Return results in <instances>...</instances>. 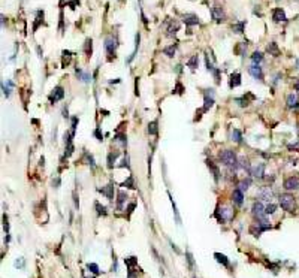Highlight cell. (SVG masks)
<instances>
[{
    "label": "cell",
    "instance_id": "1",
    "mask_svg": "<svg viewBox=\"0 0 299 278\" xmlns=\"http://www.w3.org/2000/svg\"><path fill=\"white\" fill-rule=\"evenodd\" d=\"M218 157H220V160H221V163H223L224 166H227V168H231V169H238L239 163H238V157H236V154H235V151H232V149H223L220 154H218Z\"/></svg>",
    "mask_w": 299,
    "mask_h": 278
},
{
    "label": "cell",
    "instance_id": "2",
    "mask_svg": "<svg viewBox=\"0 0 299 278\" xmlns=\"http://www.w3.org/2000/svg\"><path fill=\"white\" fill-rule=\"evenodd\" d=\"M280 205H281V208H283L284 211L292 212V211L295 210V206H296V204H295V197H293L292 195L284 193V195L280 196Z\"/></svg>",
    "mask_w": 299,
    "mask_h": 278
},
{
    "label": "cell",
    "instance_id": "3",
    "mask_svg": "<svg viewBox=\"0 0 299 278\" xmlns=\"http://www.w3.org/2000/svg\"><path fill=\"white\" fill-rule=\"evenodd\" d=\"M215 215H217L220 223H224V221H227V220H231L232 218V210L231 208H227V206H221V208H218L217 210Z\"/></svg>",
    "mask_w": 299,
    "mask_h": 278
},
{
    "label": "cell",
    "instance_id": "4",
    "mask_svg": "<svg viewBox=\"0 0 299 278\" xmlns=\"http://www.w3.org/2000/svg\"><path fill=\"white\" fill-rule=\"evenodd\" d=\"M284 189L286 190H298L299 189V179L296 176H289L284 179Z\"/></svg>",
    "mask_w": 299,
    "mask_h": 278
},
{
    "label": "cell",
    "instance_id": "5",
    "mask_svg": "<svg viewBox=\"0 0 299 278\" xmlns=\"http://www.w3.org/2000/svg\"><path fill=\"white\" fill-rule=\"evenodd\" d=\"M115 48H117V38L114 36H108L105 39V49L108 54H114L115 53Z\"/></svg>",
    "mask_w": 299,
    "mask_h": 278
},
{
    "label": "cell",
    "instance_id": "6",
    "mask_svg": "<svg viewBox=\"0 0 299 278\" xmlns=\"http://www.w3.org/2000/svg\"><path fill=\"white\" fill-rule=\"evenodd\" d=\"M211 15H212V18L217 21V23H221V21H224V18H226V14H224V11L221 6L212 8V9H211Z\"/></svg>",
    "mask_w": 299,
    "mask_h": 278
},
{
    "label": "cell",
    "instance_id": "7",
    "mask_svg": "<svg viewBox=\"0 0 299 278\" xmlns=\"http://www.w3.org/2000/svg\"><path fill=\"white\" fill-rule=\"evenodd\" d=\"M251 211H253V215H254L256 218L265 217V206H263L262 202H254V204H253Z\"/></svg>",
    "mask_w": 299,
    "mask_h": 278
},
{
    "label": "cell",
    "instance_id": "8",
    "mask_svg": "<svg viewBox=\"0 0 299 278\" xmlns=\"http://www.w3.org/2000/svg\"><path fill=\"white\" fill-rule=\"evenodd\" d=\"M248 72H250V75H251L253 78H256L259 81L263 79V72H262V68H260L259 64H251V66L248 68Z\"/></svg>",
    "mask_w": 299,
    "mask_h": 278
},
{
    "label": "cell",
    "instance_id": "9",
    "mask_svg": "<svg viewBox=\"0 0 299 278\" xmlns=\"http://www.w3.org/2000/svg\"><path fill=\"white\" fill-rule=\"evenodd\" d=\"M64 97V90H63V87H55L54 90H53V93H51V96H49V100L54 103V102H57V100H61Z\"/></svg>",
    "mask_w": 299,
    "mask_h": 278
},
{
    "label": "cell",
    "instance_id": "10",
    "mask_svg": "<svg viewBox=\"0 0 299 278\" xmlns=\"http://www.w3.org/2000/svg\"><path fill=\"white\" fill-rule=\"evenodd\" d=\"M250 175L256 176V178H262V176L265 175V164H263V163H259L256 166H253L251 169H250Z\"/></svg>",
    "mask_w": 299,
    "mask_h": 278
},
{
    "label": "cell",
    "instance_id": "11",
    "mask_svg": "<svg viewBox=\"0 0 299 278\" xmlns=\"http://www.w3.org/2000/svg\"><path fill=\"white\" fill-rule=\"evenodd\" d=\"M272 20L275 23H284L287 18H286V12L281 9V8H275L274 12H272Z\"/></svg>",
    "mask_w": 299,
    "mask_h": 278
},
{
    "label": "cell",
    "instance_id": "12",
    "mask_svg": "<svg viewBox=\"0 0 299 278\" xmlns=\"http://www.w3.org/2000/svg\"><path fill=\"white\" fill-rule=\"evenodd\" d=\"M232 200H233V204L235 205L241 206L242 202H244V191H241L239 189H235L233 193H232Z\"/></svg>",
    "mask_w": 299,
    "mask_h": 278
},
{
    "label": "cell",
    "instance_id": "13",
    "mask_svg": "<svg viewBox=\"0 0 299 278\" xmlns=\"http://www.w3.org/2000/svg\"><path fill=\"white\" fill-rule=\"evenodd\" d=\"M210 93H206L205 94V99H204V102H205V105H204V112L205 111H208V109L214 105V90H208Z\"/></svg>",
    "mask_w": 299,
    "mask_h": 278
},
{
    "label": "cell",
    "instance_id": "14",
    "mask_svg": "<svg viewBox=\"0 0 299 278\" xmlns=\"http://www.w3.org/2000/svg\"><path fill=\"white\" fill-rule=\"evenodd\" d=\"M257 195H259V199H262V200H271L272 199V190L269 187H263Z\"/></svg>",
    "mask_w": 299,
    "mask_h": 278
},
{
    "label": "cell",
    "instance_id": "15",
    "mask_svg": "<svg viewBox=\"0 0 299 278\" xmlns=\"http://www.w3.org/2000/svg\"><path fill=\"white\" fill-rule=\"evenodd\" d=\"M99 191H100L102 195H105L109 200H112V199H114V193H112V191H114V185H112V184H108V185L102 187Z\"/></svg>",
    "mask_w": 299,
    "mask_h": 278
},
{
    "label": "cell",
    "instance_id": "16",
    "mask_svg": "<svg viewBox=\"0 0 299 278\" xmlns=\"http://www.w3.org/2000/svg\"><path fill=\"white\" fill-rule=\"evenodd\" d=\"M183 21L187 24V26H195V24H197L199 23V20H197V17L196 15H193V14H185V15H183Z\"/></svg>",
    "mask_w": 299,
    "mask_h": 278
},
{
    "label": "cell",
    "instance_id": "17",
    "mask_svg": "<svg viewBox=\"0 0 299 278\" xmlns=\"http://www.w3.org/2000/svg\"><path fill=\"white\" fill-rule=\"evenodd\" d=\"M229 85H231V88H235V87H238V85H241V75H239L238 72H235V73L231 75Z\"/></svg>",
    "mask_w": 299,
    "mask_h": 278
},
{
    "label": "cell",
    "instance_id": "18",
    "mask_svg": "<svg viewBox=\"0 0 299 278\" xmlns=\"http://www.w3.org/2000/svg\"><path fill=\"white\" fill-rule=\"evenodd\" d=\"M287 106L292 109V108H298V96L290 93L287 96Z\"/></svg>",
    "mask_w": 299,
    "mask_h": 278
},
{
    "label": "cell",
    "instance_id": "19",
    "mask_svg": "<svg viewBox=\"0 0 299 278\" xmlns=\"http://www.w3.org/2000/svg\"><path fill=\"white\" fill-rule=\"evenodd\" d=\"M76 75H78V78H79L82 82H90V81H91V76H90V73L84 72V70H81V69H76Z\"/></svg>",
    "mask_w": 299,
    "mask_h": 278
},
{
    "label": "cell",
    "instance_id": "20",
    "mask_svg": "<svg viewBox=\"0 0 299 278\" xmlns=\"http://www.w3.org/2000/svg\"><path fill=\"white\" fill-rule=\"evenodd\" d=\"M206 166L210 168L211 170H212V174H214V178H215V181H218V178H220V170H218V168L214 164V163L211 162V160H206Z\"/></svg>",
    "mask_w": 299,
    "mask_h": 278
},
{
    "label": "cell",
    "instance_id": "21",
    "mask_svg": "<svg viewBox=\"0 0 299 278\" xmlns=\"http://www.w3.org/2000/svg\"><path fill=\"white\" fill-rule=\"evenodd\" d=\"M250 184H251V179H250V178H244V179L238 184V189L241 191H247L248 187H250Z\"/></svg>",
    "mask_w": 299,
    "mask_h": 278
},
{
    "label": "cell",
    "instance_id": "22",
    "mask_svg": "<svg viewBox=\"0 0 299 278\" xmlns=\"http://www.w3.org/2000/svg\"><path fill=\"white\" fill-rule=\"evenodd\" d=\"M61 55H63V66H68L69 63H70V58H72V53L70 51H68V49H64L63 53H61Z\"/></svg>",
    "mask_w": 299,
    "mask_h": 278
},
{
    "label": "cell",
    "instance_id": "23",
    "mask_svg": "<svg viewBox=\"0 0 299 278\" xmlns=\"http://www.w3.org/2000/svg\"><path fill=\"white\" fill-rule=\"evenodd\" d=\"M244 27H245V21H239V23L232 26V30H233L235 33H242V32H244Z\"/></svg>",
    "mask_w": 299,
    "mask_h": 278
},
{
    "label": "cell",
    "instance_id": "24",
    "mask_svg": "<svg viewBox=\"0 0 299 278\" xmlns=\"http://www.w3.org/2000/svg\"><path fill=\"white\" fill-rule=\"evenodd\" d=\"M214 257L217 259L218 263H223L224 266H229V260H227V257L224 256V254H220V253H215L214 254Z\"/></svg>",
    "mask_w": 299,
    "mask_h": 278
},
{
    "label": "cell",
    "instance_id": "25",
    "mask_svg": "<svg viewBox=\"0 0 299 278\" xmlns=\"http://www.w3.org/2000/svg\"><path fill=\"white\" fill-rule=\"evenodd\" d=\"M126 199H127V195H126V193H124L123 190L118 191V200H117V204H118V208H120V210H121L123 204L126 202Z\"/></svg>",
    "mask_w": 299,
    "mask_h": 278
},
{
    "label": "cell",
    "instance_id": "26",
    "mask_svg": "<svg viewBox=\"0 0 299 278\" xmlns=\"http://www.w3.org/2000/svg\"><path fill=\"white\" fill-rule=\"evenodd\" d=\"M232 141H235V142H238V144L242 141L241 132H239L238 129H233V130H232Z\"/></svg>",
    "mask_w": 299,
    "mask_h": 278
},
{
    "label": "cell",
    "instance_id": "27",
    "mask_svg": "<svg viewBox=\"0 0 299 278\" xmlns=\"http://www.w3.org/2000/svg\"><path fill=\"white\" fill-rule=\"evenodd\" d=\"M266 49H268V53H272L274 55H278L280 54V51H278V48H277V43H275V42H271V43L268 45Z\"/></svg>",
    "mask_w": 299,
    "mask_h": 278
},
{
    "label": "cell",
    "instance_id": "28",
    "mask_svg": "<svg viewBox=\"0 0 299 278\" xmlns=\"http://www.w3.org/2000/svg\"><path fill=\"white\" fill-rule=\"evenodd\" d=\"M197 63H199V58H197V55H193L190 60L187 61V66L190 69H196L197 68Z\"/></svg>",
    "mask_w": 299,
    "mask_h": 278
},
{
    "label": "cell",
    "instance_id": "29",
    "mask_svg": "<svg viewBox=\"0 0 299 278\" xmlns=\"http://www.w3.org/2000/svg\"><path fill=\"white\" fill-rule=\"evenodd\" d=\"M251 60H253V64H259L260 61L263 60V55L260 54V53H253V55H251Z\"/></svg>",
    "mask_w": 299,
    "mask_h": 278
},
{
    "label": "cell",
    "instance_id": "30",
    "mask_svg": "<svg viewBox=\"0 0 299 278\" xmlns=\"http://www.w3.org/2000/svg\"><path fill=\"white\" fill-rule=\"evenodd\" d=\"M178 28H180L178 23H172V24H170V27L168 28V32H169V33H168V36H175V33L178 32Z\"/></svg>",
    "mask_w": 299,
    "mask_h": 278
},
{
    "label": "cell",
    "instance_id": "31",
    "mask_svg": "<svg viewBox=\"0 0 299 278\" xmlns=\"http://www.w3.org/2000/svg\"><path fill=\"white\" fill-rule=\"evenodd\" d=\"M163 54H166L168 57H174V54H175V47L170 45V47L163 48Z\"/></svg>",
    "mask_w": 299,
    "mask_h": 278
},
{
    "label": "cell",
    "instance_id": "32",
    "mask_svg": "<svg viewBox=\"0 0 299 278\" xmlns=\"http://www.w3.org/2000/svg\"><path fill=\"white\" fill-rule=\"evenodd\" d=\"M148 133H150V135H157V121H151V123H150Z\"/></svg>",
    "mask_w": 299,
    "mask_h": 278
},
{
    "label": "cell",
    "instance_id": "33",
    "mask_svg": "<svg viewBox=\"0 0 299 278\" xmlns=\"http://www.w3.org/2000/svg\"><path fill=\"white\" fill-rule=\"evenodd\" d=\"M117 157H118V151H115V153H111L108 156V166L109 168H112V163L117 160Z\"/></svg>",
    "mask_w": 299,
    "mask_h": 278
},
{
    "label": "cell",
    "instance_id": "34",
    "mask_svg": "<svg viewBox=\"0 0 299 278\" xmlns=\"http://www.w3.org/2000/svg\"><path fill=\"white\" fill-rule=\"evenodd\" d=\"M115 141L118 144H121L123 147H124V145L127 144V138H126V135H117L115 136Z\"/></svg>",
    "mask_w": 299,
    "mask_h": 278
},
{
    "label": "cell",
    "instance_id": "35",
    "mask_svg": "<svg viewBox=\"0 0 299 278\" xmlns=\"http://www.w3.org/2000/svg\"><path fill=\"white\" fill-rule=\"evenodd\" d=\"M123 185H124V187H129V189H135V183H133V176L130 175L129 178H127V181H124V183H123Z\"/></svg>",
    "mask_w": 299,
    "mask_h": 278
},
{
    "label": "cell",
    "instance_id": "36",
    "mask_svg": "<svg viewBox=\"0 0 299 278\" xmlns=\"http://www.w3.org/2000/svg\"><path fill=\"white\" fill-rule=\"evenodd\" d=\"M275 210H277V205L269 204V205H268V206L265 208V214H274V212H275Z\"/></svg>",
    "mask_w": 299,
    "mask_h": 278
},
{
    "label": "cell",
    "instance_id": "37",
    "mask_svg": "<svg viewBox=\"0 0 299 278\" xmlns=\"http://www.w3.org/2000/svg\"><path fill=\"white\" fill-rule=\"evenodd\" d=\"M170 202H172V208H174V214H175V218H177V223L181 224V218H180V215H178L177 206H175V202H174V199H172V197H170Z\"/></svg>",
    "mask_w": 299,
    "mask_h": 278
},
{
    "label": "cell",
    "instance_id": "38",
    "mask_svg": "<svg viewBox=\"0 0 299 278\" xmlns=\"http://www.w3.org/2000/svg\"><path fill=\"white\" fill-rule=\"evenodd\" d=\"M87 268H89L90 271L93 272V274H99V266L97 265H94V263H89L87 265Z\"/></svg>",
    "mask_w": 299,
    "mask_h": 278
},
{
    "label": "cell",
    "instance_id": "39",
    "mask_svg": "<svg viewBox=\"0 0 299 278\" xmlns=\"http://www.w3.org/2000/svg\"><path fill=\"white\" fill-rule=\"evenodd\" d=\"M96 208H97V212H99V214L106 215V208H105V206H102L100 204H96Z\"/></svg>",
    "mask_w": 299,
    "mask_h": 278
},
{
    "label": "cell",
    "instance_id": "40",
    "mask_svg": "<svg viewBox=\"0 0 299 278\" xmlns=\"http://www.w3.org/2000/svg\"><path fill=\"white\" fill-rule=\"evenodd\" d=\"M85 53L89 55H91V39H87V41H85Z\"/></svg>",
    "mask_w": 299,
    "mask_h": 278
},
{
    "label": "cell",
    "instance_id": "41",
    "mask_svg": "<svg viewBox=\"0 0 299 278\" xmlns=\"http://www.w3.org/2000/svg\"><path fill=\"white\" fill-rule=\"evenodd\" d=\"M183 91H184L183 85H181V84H180V82H177V87H175V90H174V93H175V94H181V93H183Z\"/></svg>",
    "mask_w": 299,
    "mask_h": 278
},
{
    "label": "cell",
    "instance_id": "42",
    "mask_svg": "<svg viewBox=\"0 0 299 278\" xmlns=\"http://www.w3.org/2000/svg\"><path fill=\"white\" fill-rule=\"evenodd\" d=\"M126 263L129 265V268H130V271H132V266L136 263V257H129V259H126Z\"/></svg>",
    "mask_w": 299,
    "mask_h": 278
},
{
    "label": "cell",
    "instance_id": "43",
    "mask_svg": "<svg viewBox=\"0 0 299 278\" xmlns=\"http://www.w3.org/2000/svg\"><path fill=\"white\" fill-rule=\"evenodd\" d=\"M76 124H78V117H73L72 118V135L75 133V129H76Z\"/></svg>",
    "mask_w": 299,
    "mask_h": 278
},
{
    "label": "cell",
    "instance_id": "44",
    "mask_svg": "<svg viewBox=\"0 0 299 278\" xmlns=\"http://www.w3.org/2000/svg\"><path fill=\"white\" fill-rule=\"evenodd\" d=\"M2 88H3V93H5V96H6V97H9V94H11V93H9V88H8L5 84H2Z\"/></svg>",
    "mask_w": 299,
    "mask_h": 278
},
{
    "label": "cell",
    "instance_id": "45",
    "mask_svg": "<svg viewBox=\"0 0 299 278\" xmlns=\"http://www.w3.org/2000/svg\"><path fill=\"white\" fill-rule=\"evenodd\" d=\"M94 135L97 136V138H99V141H102V135H100V132H99V130H96V132H94Z\"/></svg>",
    "mask_w": 299,
    "mask_h": 278
},
{
    "label": "cell",
    "instance_id": "46",
    "mask_svg": "<svg viewBox=\"0 0 299 278\" xmlns=\"http://www.w3.org/2000/svg\"><path fill=\"white\" fill-rule=\"evenodd\" d=\"M127 278H136V275L133 274V271H129V277Z\"/></svg>",
    "mask_w": 299,
    "mask_h": 278
},
{
    "label": "cell",
    "instance_id": "47",
    "mask_svg": "<svg viewBox=\"0 0 299 278\" xmlns=\"http://www.w3.org/2000/svg\"><path fill=\"white\" fill-rule=\"evenodd\" d=\"M298 68H299V60H298Z\"/></svg>",
    "mask_w": 299,
    "mask_h": 278
}]
</instances>
